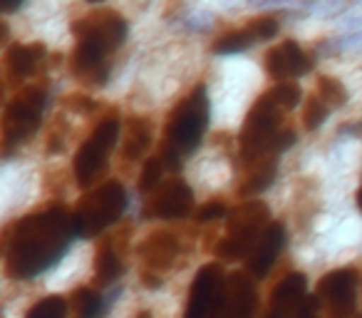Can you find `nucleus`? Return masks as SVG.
Here are the masks:
<instances>
[{
  "mask_svg": "<svg viewBox=\"0 0 362 318\" xmlns=\"http://www.w3.org/2000/svg\"><path fill=\"white\" fill-rule=\"evenodd\" d=\"M11 42V25H8V21L3 16H0V50Z\"/></svg>",
  "mask_w": 362,
  "mask_h": 318,
  "instance_id": "nucleus-36",
  "label": "nucleus"
},
{
  "mask_svg": "<svg viewBox=\"0 0 362 318\" xmlns=\"http://www.w3.org/2000/svg\"><path fill=\"white\" fill-rule=\"evenodd\" d=\"M315 95L320 97L327 107H330V112L340 110V107H345L347 102H350V92H347V87L332 75H320V77H317Z\"/></svg>",
  "mask_w": 362,
  "mask_h": 318,
  "instance_id": "nucleus-23",
  "label": "nucleus"
},
{
  "mask_svg": "<svg viewBox=\"0 0 362 318\" xmlns=\"http://www.w3.org/2000/svg\"><path fill=\"white\" fill-rule=\"evenodd\" d=\"M136 318H151V313H149V311H141V313H139V316H136Z\"/></svg>",
  "mask_w": 362,
  "mask_h": 318,
  "instance_id": "nucleus-40",
  "label": "nucleus"
},
{
  "mask_svg": "<svg viewBox=\"0 0 362 318\" xmlns=\"http://www.w3.org/2000/svg\"><path fill=\"white\" fill-rule=\"evenodd\" d=\"M209 117H211L209 90L206 85H197L184 100H179L164 125L159 157L164 159L166 169H179L181 159L202 147L209 130Z\"/></svg>",
  "mask_w": 362,
  "mask_h": 318,
  "instance_id": "nucleus-4",
  "label": "nucleus"
},
{
  "mask_svg": "<svg viewBox=\"0 0 362 318\" xmlns=\"http://www.w3.org/2000/svg\"><path fill=\"white\" fill-rule=\"evenodd\" d=\"M45 65H47V45L45 42L11 40L6 47H3L0 70H3V77H6V85L13 87V90H18V87L37 80V75H40Z\"/></svg>",
  "mask_w": 362,
  "mask_h": 318,
  "instance_id": "nucleus-9",
  "label": "nucleus"
},
{
  "mask_svg": "<svg viewBox=\"0 0 362 318\" xmlns=\"http://www.w3.org/2000/svg\"><path fill=\"white\" fill-rule=\"evenodd\" d=\"M246 28L253 33L256 42H266V40H273V38L281 33V16L278 13H263V16H256L246 23Z\"/></svg>",
  "mask_w": 362,
  "mask_h": 318,
  "instance_id": "nucleus-28",
  "label": "nucleus"
},
{
  "mask_svg": "<svg viewBox=\"0 0 362 318\" xmlns=\"http://www.w3.org/2000/svg\"><path fill=\"white\" fill-rule=\"evenodd\" d=\"M256 45V38L248 30L246 25L241 28H231V30L221 33L216 40L211 42V52L214 55H238V52H246Z\"/></svg>",
  "mask_w": 362,
  "mask_h": 318,
  "instance_id": "nucleus-21",
  "label": "nucleus"
},
{
  "mask_svg": "<svg viewBox=\"0 0 362 318\" xmlns=\"http://www.w3.org/2000/svg\"><path fill=\"white\" fill-rule=\"evenodd\" d=\"M127 209V192L122 182L107 179L100 187L87 192L80 199V204L72 212V224H75L77 239L100 237L107 227L117 222Z\"/></svg>",
  "mask_w": 362,
  "mask_h": 318,
  "instance_id": "nucleus-6",
  "label": "nucleus"
},
{
  "mask_svg": "<svg viewBox=\"0 0 362 318\" xmlns=\"http://www.w3.org/2000/svg\"><path fill=\"white\" fill-rule=\"evenodd\" d=\"M243 174L241 184H238V197H256V194L266 192L273 184L278 174V157H261L256 162H251Z\"/></svg>",
  "mask_w": 362,
  "mask_h": 318,
  "instance_id": "nucleus-19",
  "label": "nucleus"
},
{
  "mask_svg": "<svg viewBox=\"0 0 362 318\" xmlns=\"http://www.w3.org/2000/svg\"><path fill=\"white\" fill-rule=\"evenodd\" d=\"M119 117H105V120L97 122L90 137L77 147L75 157H72V174H75V182L80 189L92 187L102 177V172L107 169V162H110L112 149L119 142Z\"/></svg>",
  "mask_w": 362,
  "mask_h": 318,
  "instance_id": "nucleus-7",
  "label": "nucleus"
},
{
  "mask_svg": "<svg viewBox=\"0 0 362 318\" xmlns=\"http://www.w3.org/2000/svg\"><path fill=\"white\" fill-rule=\"evenodd\" d=\"M82 3H87V6H102V3H107V0H82Z\"/></svg>",
  "mask_w": 362,
  "mask_h": 318,
  "instance_id": "nucleus-38",
  "label": "nucleus"
},
{
  "mask_svg": "<svg viewBox=\"0 0 362 318\" xmlns=\"http://www.w3.org/2000/svg\"><path fill=\"white\" fill-rule=\"evenodd\" d=\"M355 3L362 0H310L308 6H303V16H317V18H337L342 11H347Z\"/></svg>",
  "mask_w": 362,
  "mask_h": 318,
  "instance_id": "nucleus-30",
  "label": "nucleus"
},
{
  "mask_svg": "<svg viewBox=\"0 0 362 318\" xmlns=\"http://www.w3.org/2000/svg\"><path fill=\"white\" fill-rule=\"evenodd\" d=\"M317 308H320L317 296H305L300 303V308H298L296 318H317Z\"/></svg>",
  "mask_w": 362,
  "mask_h": 318,
  "instance_id": "nucleus-34",
  "label": "nucleus"
},
{
  "mask_svg": "<svg viewBox=\"0 0 362 318\" xmlns=\"http://www.w3.org/2000/svg\"><path fill=\"white\" fill-rule=\"evenodd\" d=\"M75 45L70 72L85 87H105L112 77L115 55L129 38V21L115 8H97L72 23Z\"/></svg>",
  "mask_w": 362,
  "mask_h": 318,
  "instance_id": "nucleus-2",
  "label": "nucleus"
},
{
  "mask_svg": "<svg viewBox=\"0 0 362 318\" xmlns=\"http://www.w3.org/2000/svg\"><path fill=\"white\" fill-rule=\"evenodd\" d=\"M119 140H122V157H124L127 162H136V159H141V157L149 152L151 147V125L149 120H144V117H127L124 125L119 127Z\"/></svg>",
  "mask_w": 362,
  "mask_h": 318,
  "instance_id": "nucleus-17",
  "label": "nucleus"
},
{
  "mask_svg": "<svg viewBox=\"0 0 362 318\" xmlns=\"http://www.w3.org/2000/svg\"><path fill=\"white\" fill-rule=\"evenodd\" d=\"M77 239L72 214L65 207L13 219L0 232V259L8 278L33 281L60 263L70 244Z\"/></svg>",
  "mask_w": 362,
  "mask_h": 318,
  "instance_id": "nucleus-1",
  "label": "nucleus"
},
{
  "mask_svg": "<svg viewBox=\"0 0 362 318\" xmlns=\"http://www.w3.org/2000/svg\"><path fill=\"white\" fill-rule=\"evenodd\" d=\"M263 67L271 80H298L315 67V55L308 52L298 40H281L263 55Z\"/></svg>",
  "mask_w": 362,
  "mask_h": 318,
  "instance_id": "nucleus-11",
  "label": "nucleus"
},
{
  "mask_svg": "<svg viewBox=\"0 0 362 318\" xmlns=\"http://www.w3.org/2000/svg\"><path fill=\"white\" fill-rule=\"evenodd\" d=\"M192 209H194V189L184 179L174 177V179H164L151 192L146 214L156 219H166V222H174V219L189 217Z\"/></svg>",
  "mask_w": 362,
  "mask_h": 318,
  "instance_id": "nucleus-13",
  "label": "nucleus"
},
{
  "mask_svg": "<svg viewBox=\"0 0 362 318\" xmlns=\"http://www.w3.org/2000/svg\"><path fill=\"white\" fill-rule=\"evenodd\" d=\"M271 222V209L258 199L243 202L228 214V232L226 237L218 242L216 246V259L221 261H238L253 249V244L258 242L261 232Z\"/></svg>",
  "mask_w": 362,
  "mask_h": 318,
  "instance_id": "nucleus-8",
  "label": "nucleus"
},
{
  "mask_svg": "<svg viewBox=\"0 0 362 318\" xmlns=\"http://www.w3.org/2000/svg\"><path fill=\"white\" fill-rule=\"evenodd\" d=\"M305 276L303 273H288L286 278L276 283L268 301L266 318H296L303 298H305Z\"/></svg>",
  "mask_w": 362,
  "mask_h": 318,
  "instance_id": "nucleus-15",
  "label": "nucleus"
},
{
  "mask_svg": "<svg viewBox=\"0 0 362 318\" xmlns=\"http://www.w3.org/2000/svg\"><path fill=\"white\" fill-rule=\"evenodd\" d=\"M317 301L327 308L332 318L352 316L357 303V271L355 268H335L325 273L317 283Z\"/></svg>",
  "mask_w": 362,
  "mask_h": 318,
  "instance_id": "nucleus-12",
  "label": "nucleus"
},
{
  "mask_svg": "<svg viewBox=\"0 0 362 318\" xmlns=\"http://www.w3.org/2000/svg\"><path fill=\"white\" fill-rule=\"evenodd\" d=\"M268 95H271L273 102H276L278 107H283L286 112L296 110L303 102V90L293 80H278L276 85L268 90Z\"/></svg>",
  "mask_w": 362,
  "mask_h": 318,
  "instance_id": "nucleus-25",
  "label": "nucleus"
},
{
  "mask_svg": "<svg viewBox=\"0 0 362 318\" xmlns=\"http://www.w3.org/2000/svg\"><path fill=\"white\" fill-rule=\"evenodd\" d=\"M124 266H122V259H119V251L115 246V239H102L100 246H97V254H95V276L102 286H110L115 283L117 278L122 276Z\"/></svg>",
  "mask_w": 362,
  "mask_h": 318,
  "instance_id": "nucleus-20",
  "label": "nucleus"
},
{
  "mask_svg": "<svg viewBox=\"0 0 362 318\" xmlns=\"http://www.w3.org/2000/svg\"><path fill=\"white\" fill-rule=\"evenodd\" d=\"M317 52L322 55H340V52H362V30L355 33H342L340 38H330V40L320 42Z\"/></svg>",
  "mask_w": 362,
  "mask_h": 318,
  "instance_id": "nucleus-26",
  "label": "nucleus"
},
{
  "mask_svg": "<svg viewBox=\"0 0 362 318\" xmlns=\"http://www.w3.org/2000/svg\"><path fill=\"white\" fill-rule=\"evenodd\" d=\"M184 28L192 33H209L214 28V16L204 11H192L184 16Z\"/></svg>",
  "mask_w": 362,
  "mask_h": 318,
  "instance_id": "nucleus-32",
  "label": "nucleus"
},
{
  "mask_svg": "<svg viewBox=\"0 0 362 318\" xmlns=\"http://www.w3.org/2000/svg\"><path fill=\"white\" fill-rule=\"evenodd\" d=\"M67 311H70V301L60 293H50V296L33 303L25 318H67Z\"/></svg>",
  "mask_w": 362,
  "mask_h": 318,
  "instance_id": "nucleus-24",
  "label": "nucleus"
},
{
  "mask_svg": "<svg viewBox=\"0 0 362 318\" xmlns=\"http://www.w3.org/2000/svg\"><path fill=\"white\" fill-rule=\"evenodd\" d=\"M164 174H166V164L159 154L149 157L141 167V174H139V192L141 194H151L161 182H164Z\"/></svg>",
  "mask_w": 362,
  "mask_h": 318,
  "instance_id": "nucleus-27",
  "label": "nucleus"
},
{
  "mask_svg": "<svg viewBox=\"0 0 362 318\" xmlns=\"http://www.w3.org/2000/svg\"><path fill=\"white\" fill-rule=\"evenodd\" d=\"M327 115H330V107L320 100L317 95L305 97V105H303V127L305 132H315L325 125Z\"/></svg>",
  "mask_w": 362,
  "mask_h": 318,
  "instance_id": "nucleus-29",
  "label": "nucleus"
},
{
  "mask_svg": "<svg viewBox=\"0 0 362 318\" xmlns=\"http://www.w3.org/2000/svg\"><path fill=\"white\" fill-rule=\"evenodd\" d=\"M337 23L342 33H355V30H362V3H355L350 6L347 11H342L337 18H332Z\"/></svg>",
  "mask_w": 362,
  "mask_h": 318,
  "instance_id": "nucleus-31",
  "label": "nucleus"
},
{
  "mask_svg": "<svg viewBox=\"0 0 362 318\" xmlns=\"http://www.w3.org/2000/svg\"><path fill=\"white\" fill-rule=\"evenodd\" d=\"M357 204H360V209H362V184H360V189H357Z\"/></svg>",
  "mask_w": 362,
  "mask_h": 318,
  "instance_id": "nucleus-39",
  "label": "nucleus"
},
{
  "mask_svg": "<svg viewBox=\"0 0 362 318\" xmlns=\"http://www.w3.org/2000/svg\"><path fill=\"white\" fill-rule=\"evenodd\" d=\"M226 217V207H223L221 202H206L202 209L197 212V222H202V224H206V222H214V219H223Z\"/></svg>",
  "mask_w": 362,
  "mask_h": 318,
  "instance_id": "nucleus-33",
  "label": "nucleus"
},
{
  "mask_svg": "<svg viewBox=\"0 0 362 318\" xmlns=\"http://www.w3.org/2000/svg\"><path fill=\"white\" fill-rule=\"evenodd\" d=\"M256 303V286L251 276H246L243 271L226 276V298H223L221 318H253Z\"/></svg>",
  "mask_w": 362,
  "mask_h": 318,
  "instance_id": "nucleus-16",
  "label": "nucleus"
},
{
  "mask_svg": "<svg viewBox=\"0 0 362 318\" xmlns=\"http://www.w3.org/2000/svg\"><path fill=\"white\" fill-rule=\"evenodd\" d=\"M283 115L286 110L278 107L268 92L253 102L238 132V159L243 167L261 157H278L296 144V130L286 127Z\"/></svg>",
  "mask_w": 362,
  "mask_h": 318,
  "instance_id": "nucleus-3",
  "label": "nucleus"
},
{
  "mask_svg": "<svg viewBox=\"0 0 362 318\" xmlns=\"http://www.w3.org/2000/svg\"><path fill=\"white\" fill-rule=\"evenodd\" d=\"M6 77H3V70H0V105H3V100H6Z\"/></svg>",
  "mask_w": 362,
  "mask_h": 318,
  "instance_id": "nucleus-37",
  "label": "nucleus"
},
{
  "mask_svg": "<svg viewBox=\"0 0 362 318\" xmlns=\"http://www.w3.org/2000/svg\"><path fill=\"white\" fill-rule=\"evenodd\" d=\"M67 301H70V308H72V313H75V318H100L102 313H105V301H102V296L87 286L75 288Z\"/></svg>",
  "mask_w": 362,
  "mask_h": 318,
  "instance_id": "nucleus-22",
  "label": "nucleus"
},
{
  "mask_svg": "<svg viewBox=\"0 0 362 318\" xmlns=\"http://www.w3.org/2000/svg\"><path fill=\"white\" fill-rule=\"evenodd\" d=\"M283 246H286V229L276 222H268V227L261 232L258 242L251 249V259H248V273L256 278H263L273 268L276 259L281 256Z\"/></svg>",
  "mask_w": 362,
  "mask_h": 318,
  "instance_id": "nucleus-14",
  "label": "nucleus"
},
{
  "mask_svg": "<svg viewBox=\"0 0 362 318\" xmlns=\"http://www.w3.org/2000/svg\"><path fill=\"white\" fill-rule=\"evenodd\" d=\"M47 100H50L47 85L37 80L13 92L0 115V157L3 159H11L37 135L45 120Z\"/></svg>",
  "mask_w": 362,
  "mask_h": 318,
  "instance_id": "nucleus-5",
  "label": "nucleus"
},
{
  "mask_svg": "<svg viewBox=\"0 0 362 318\" xmlns=\"http://www.w3.org/2000/svg\"><path fill=\"white\" fill-rule=\"evenodd\" d=\"M223 298H226V276L218 263L199 268L189 291L184 318H221Z\"/></svg>",
  "mask_w": 362,
  "mask_h": 318,
  "instance_id": "nucleus-10",
  "label": "nucleus"
},
{
  "mask_svg": "<svg viewBox=\"0 0 362 318\" xmlns=\"http://www.w3.org/2000/svg\"><path fill=\"white\" fill-rule=\"evenodd\" d=\"M347 318H362V316H347Z\"/></svg>",
  "mask_w": 362,
  "mask_h": 318,
  "instance_id": "nucleus-41",
  "label": "nucleus"
},
{
  "mask_svg": "<svg viewBox=\"0 0 362 318\" xmlns=\"http://www.w3.org/2000/svg\"><path fill=\"white\" fill-rule=\"evenodd\" d=\"M139 254L144 259L146 268H151V271H166L174 263L176 254H179V242H176L174 234L156 232L141 244Z\"/></svg>",
  "mask_w": 362,
  "mask_h": 318,
  "instance_id": "nucleus-18",
  "label": "nucleus"
},
{
  "mask_svg": "<svg viewBox=\"0 0 362 318\" xmlns=\"http://www.w3.org/2000/svg\"><path fill=\"white\" fill-rule=\"evenodd\" d=\"M25 3L28 0H0V16H13V13L21 11Z\"/></svg>",
  "mask_w": 362,
  "mask_h": 318,
  "instance_id": "nucleus-35",
  "label": "nucleus"
}]
</instances>
